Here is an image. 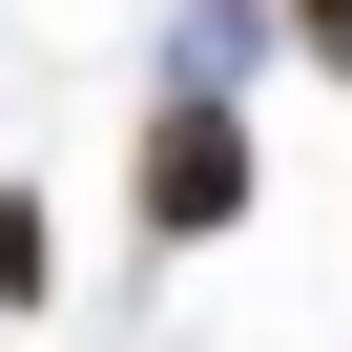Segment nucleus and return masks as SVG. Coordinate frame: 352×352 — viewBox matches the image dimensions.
Wrapping results in <instances>:
<instances>
[{
	"instance_id": "1",
	"label": "nucleus",
	"mask_w": 352,
	"mask_h": 352,
	"mask_svg": "<svg viewBox=\"0 0 352 352\" xmlns=\"http://www.w3.org/2000/svg\"><path fill=\"white\" fill-rule=\"evenodd\" d=\"M208 228H249V124H228V83L145 104V249H208Z\"/></svg>"
},
{
	"instance_id": "2",
	"label": "nucleus",
	"mask_w": 352,
	"mask_h": 352,
	"mask_svg": "<svg viewBox=\"0 0 352 352\" xmlns=\"http://www.w3.org/2000/svg\"><path fill=\"white\" fill-rule=\"evenodd\" d=\"M42 290H63V228H42L21 187H0V311H42Z\"/></svg>"
},
{
	"instance_id": "3",
	"label": "nucleus",
	"mask_w": 352,
	"mask_h": 352,
	"mask_svg": "<svg viewBox=\"0 0 352 352\" xmlns=\"http://www.w3.org/2000/svg\"><path fill=\"white\" fill-rule=\"evenodd\" d=\"M290 42H311V63H331V83H352V0H290Z\"/></svg>"
}]
</instances>
